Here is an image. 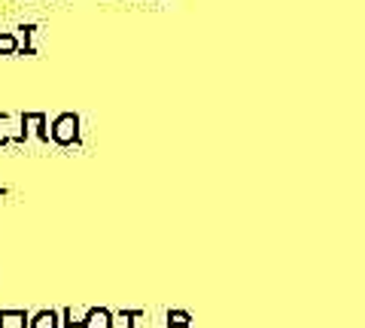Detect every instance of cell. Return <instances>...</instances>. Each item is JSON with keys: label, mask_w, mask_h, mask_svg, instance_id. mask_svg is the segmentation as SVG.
I'll return each instance as SVG.
<instances>
[{"label": "cell", "mask_w": 365, "mask_h": 328, "mask_svg": "<svg viewBox=\"0 0 365 328\" xmlns=\"http://www.w3.org/2000/svg\"><path fill=\"white\" fill-rule=\"evenodd\" d=\"M168 328H192V316L186 310H170L168 313Z\"/></svg>", "instance_id": "cell-7"}, {"label": "cell", "mask_w": 365, "mask_h": 328, "mask_svg": "<svg viewBox=\"0 0 365 328\" xmlns=\"http://www.w3.org/2000/svg\"><path fill=\"white\" fill-rule=\"evenodd\" d=\"M0 328H31V316L25 310H0Z\"/></svg>", "instance_id": "cell-5"}, {"label": "cell", "mask_w": 365, "mask_h": 328, "mask_svg": "<svg viewBox=\"0 0 365 328\" xmlns=\"http://www.w3.org/2000/svg\"><path fill=\"white\" fill-rule=\"evenodd\" d=\"M52 140L58 146L79 143V116L76 112H61V116L52 122Z\"/></svg>", "instance_id": "cell-1"}, {"label": "cell", "mask_w": 365, "mask_h": 328, "mask_svg": "<svg viewBox=\"0 0 365 328\" xmlns=\"http://www.w3.org/2000/svg\"><path fill=\"white\" fill-rule=\"evenodd\" d=\"M83 328H116V316L107 307H88L83 316Z\"/></svg>", "instance_id": "cell-3"}, {"label": "cell", "mask_w": 365, "mask_h": 328, "mask_svg": "<svg viewBox=\"0 0 365 328\" xmlns=\"http://www.w3.org/2000/svg\"><path fill=\"white\" fill-rule=\"evenodd\" d=\"M31 328H61V313L55 310H40L31 316Z\"/></svg>", "instance_id": "cell-6"}, {"label": "cell", "mask_w": 365, "mask_h": 328, "mask_svg": "<svg viewBox=\"0 0 365 328\" xmlns=\"http://www.w3.org/2000/svg\"><path fill=\"white\" fill-rule=\"evenodd\" d=\"M16 52H19V40H16V33L0 31V55H16Z\"/></svg>", "instance_id": "cell-8"}, {"label": "cell", "mask_w": 365, "mask_h": 328, "mask_svg": "<svg viewBox=\"0 0 365 328\" xmlns=\"http://www.w3.org/2000/svg\"><path fill=\"white\" fill-rule=\"evenodd\" d=\"M28 140V128L21 116H9V112H0V146L6 143H25Z\"/></svg>", "instance_id": "cell-2"}, {"label": "cell", "mask_w": 365, "mask_h": 328, "mask_svg": "<svg viewBox=\"0 0 365 328\" xmlns=\"http://www.w3.org/2000/svg\"><path fill=\"white\" fill-rule=\"evenodd\" d=\"M21 122H25V128H28V125L37 128V137H40L43 143L52 140V128L46 125V116H43V112H21Z\"/></svg>", "instance_id": "cell-4"}, {"label": "cell", "mask_w": 365, "mask_h": 328, "mask_svg": "<svg viewBox=\"0 0 365 328\" xmlns=\"http://www.w3.org/2000/svg\"><path fill=\"white\" fill-rule=\"evenodd\" d=\"M140 316H143L140 310H122V313L116 316V319H119L116 325H122V328H134V319H140Z\"/></svg>", "instance_id": "cell-10"}, {"label": "cell", "mask_w": 365, "mask_h": 328, "mask_svg": "<svg viewBox=\"0 0 365 328\" xmlns=\"http://www.w3.org/2000/svg\"><path fill=\"white\" fill-rule=\"evenodd\" d=\"M19 31V49H25V52H34V46H31V37H34V31H37V28H34V25H19L16 28Z\"/></svg>", "instance_id": "cell-9"}]
</instances>
